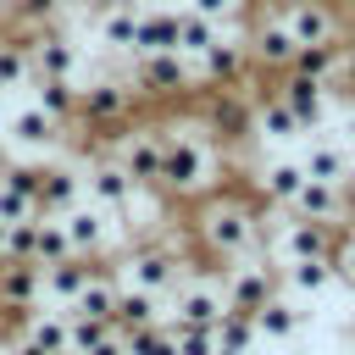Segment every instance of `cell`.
Segmentation results:
<instances>
[{
	"label": "cell",
	"mask_w": 355,
	"mask_h": 355,
	"mask_svg": "<svg viewBox=\"0 0 355 355\" xmlns=\"http://www.w3.org/2000/svg\"><path fill=\"white\" fill-rule=\"evenodd\" d=\"M6 349H11V355H44V349H39V344H28V338H11Z\"/></svg>",
	"instance_id": "obj_43"
},
{
	"label": "cell",
	"mask_w": 355,
	"mask_h": 355,
	"mask_svg": "<svg viewBox=\"0 0 355 355\" xmlns=\"http://www.w3.org/2000/svg\"><path fill=\"white\" fill-rule=\"evenodd\" d=\"M111 333V322H94V316H78V311H67V355H83L89 344H100Z\"/></svg>",
	"instance_id": "obj_37"
},
{
	"label": "cell",
	"mask_w": 355,
	"mask_h": 355,
	"mask_svg": "<svg viewBox=\"0 0 355 355\" xmlns=\"http://www.w3.org/2000/svg\"><path fill=\"white\" fill-rule=\"evenodd\" d=\"M94 272H100V266H94L89 255H61V261L39 266V305H55V311H67V305L78 300V288H83Z\"/></svg>",
	"instance_id": "obj_18"
},
{
	"label": "cell",
	"mask_w": 355,
	"mask_h": 355,
	"mask_svg": "<svg viewBox=\"0 0 355 355\" xmlns=\"http://www.w3.org/2000/svg\"><path fill=\"white\" fill-rule=\"evenodd\" d=\"M0 355H11V349H0Z\"/></svg>",
	"instance_id": "obj_46"
},
{
	"label": "cell",
	"mask_w": 355,
	"mask_h": 355,
	"mask_svg": "<svg viewBox=\"0 0 355 355\" xmlns=\"http://www.w3.org/2000/svg\"><path fill=\"white\" fill-rule=\"evenodd\" d=\"M166 300H172V311H166L172 327H216L227 316V300H222V283L216 277H194L189 272Z\"/></svg>",
	"instance_id": "obj_10"
},
{
	"label": "cell",
	"mask_w": 355,
	"mask_h": 355,
	"mask_svg": "<svg viewBox=\"0 0 355 355\" xmlns=\"http://www.w3.org/2000/svg\"><path fill=\"white\" fill-rule=\"evenodd\" d=\"M333 105H338V116H344V133H338V139L355 150V83H349V89H338V94H333Z\"/></svg>",
	"instance_id": "obj_41"
},
{
	"label": "cell",
	"mask_w": 355,
	"mask_h": 355,
	"mask_svg": "<svg viewBox=\"0 0 355 355\" xmlns=\"http://www.w3.org/2000/svg\"><path fill=\"white\" fill-rule=\"evenodd\" d=\"M200 122L216 133L222 150H227V144H244V139H250V89H244V83L211 89V94L200 100Z\"/></svg>",
	"instance_id": "obj_11"
},
{
	"label": "cell",
	"mask_w": 355,
	"mask_h": 355,
	"mask_svg": "<svg viewBox=\"0 0 355 355\" xmlns=\"http://www.w3.org/2000/svg\"><path fill=\"white\" fill-rule=\"evenodd\" d=\"M327 261H333V277L355 288V227H338L333 233V255Z\"/></svg>",
	"instance_id": "obj_38"
},
{
	"label": "cell",
	"mask_w": 355,
	"mask_h": 355,
	"mask_svg": "<svg viewBox=\"0 0 355 355\" xmlns=\"http://www.w3.org/2000/svg\"><path fill=\"white\" fill-rule=\"evenodd\" d=\"M17 338H28V344H39L44 355H67V311H22V333Z\"/></svg>",
	"instance_id": "obj_29"
},
{
	"label": "cell",
	"mask_w": 355,
	"mask_h": 355,
	"mask_svg": "<svg viewBox=\"0 0 355 355\" xmlns=\"http://www.w3.org/2000/svg\"><path fill=\"white\" fill-rule=\"evenodd\" d=\"M6 233H11V222L0 216V261H6Z\"/></svg>",
	"instance_id": "obj_44"
},
{
	"label": "cell",
	"mask_w": 355,
	"mask_h": 355,
	"mask_svg": "<svg viewBox=\"0 0 355 355\" xmlns=\"http://www.w3.org/2000/svg\"><path fill=\"white\" fill-rule=\"evenodd\" d=\"M28 78H33V67H28L22 33H0V94H22Z\"/></svg>",
	"instance_id": "obj_33"
},
{
	"label": "cell",
	"mask_w": 355,
	"mask_h": 355,
	"mask_svg": "<svg viewBox=\"0 0 355 355\" xmlns=\"http://www.w3.org/2000/svg\"><path fill=\"white\" fill-rule=\"evenodd\" d=\"M244 78H250L244 33H239V28H222V39H216L205 55H194V83H205V89H233V83H244Z\"/></svg>",
	"instance_id": "obj_12"
},
{
	"label": "cell",
	"mask_w": 355,
	"mask_h": 355,
	"mask_svg": "<svg viewBox=\"0 0 355 355\" xmlns=\"http://www.w3.org/2000/svg\"><path fill=\"white\" fill-rule=\"evenodd\" d=\"M255 316V333H261V344H288V338H300V327H305V311H300V300L294 294H272L261 311H250Z\"/></svg>",
	"instance_id": "obj_23"
},
{
	"label": "cell",
	"mask_w": 355,
	"mask_h": 355,
	"mask_svg": "<svg viewBox=\"0 0 355 355\" xmlns=\"http://www.w3.org/2000/svg\"><path fill=\"white\" fill-rule=\"evenodd\" d=\"M139 111V89L128 78V61H100V72H89V83H78V116L89 128H122Z\"/></svg>",
	"instance_id": "obj_3"
},
{
	"label": "cell",
	"mask_w": 355,
	"mask_h": 355,
	"mask_svg": "<svg viewBox=\"0 0 355 355\" xmlns=\"http://www.w3.org/2000/svg\"><path fill=\"white\" fill-rule=\"evenodd\" d=\"M222 300L227 311H261L272 294H277V266L266 255H239V261H222Z\"/></svg>",
	"instance_id": "obj_9"
},
{
	"label": "cell",
	"mask_w": 355,
	"mask_h": 355,
	"mask_svg": "<svg viewBox=\"0 0 355 355\" xmlns=\"http://www.w3.org/2000/svg\"><path fill=\"white\" fill-rule=\"evenodd\" d=\"M222 28H233V22H211V17H200V11H189V6H178V55H205L216 39H222Z\"/></svg>",
	"instance_id": "obj_28"
},
{
	"label": "cell",
	"mask_w": 355,
	"mask_h": 355,
	"mask_svg": "<svg viewBox=\"0 0 355 355\" xmlns=\"http://www.w3.org/2000/svg\"><path fill=\"white\" fill-rule=\"evenodd\" d=\"M67 17V6L61 0H6V22L11 28H50V22H61Z\"/></svg>",
	"instance_id": "obj_35"
},
{
	"label": "cell",
	"mask_w": 355,
	"mask_h": 355,
	"mask_svg": "<svg viewBox=\"0 0 355 355\" xmlns=\"http://www.w3.org/2000/svg\"><path fill=\"white\" fill-rule=\"evenodd\" d=\"M189 11H200V17H211V22H239L244 17V0H183Z\"/></svg>",
	"instance_id": "obj_40"
},
{
	"label": "cell",
	"mask_w": 355,
	"mask_h": 355,
	"mask_svg": "<svg viewBox=\"0 0 355 355\" xmlns=\"http://www.w3.org/2000/svg\"><path fill=\"white\" fill-rule=\"evenodd\" d=\"M61 6H67V11H83V6H89V0H61Z\"/></svg>",
	"instance_id": "obj_45"
},
{
	"label": "cell",
	"mask_w": 355,
	"mask_h": 355,
	"mask_svg": "<svg viewBox=\"0 0 355 355\" xmlns=\"http://www.w3.org/2000/svg\"><path fill=\"white\" fill-rule=\"evenodd\" d=\"M288 211H294V216H311V222H322V227H344V222H349V189L305 178L300 194L288 200Z\"/></svg>",
	"instance_id": "obj_20"
},
{
	"label": "cell",
	"mask_w": 355,
	"mask_h": 355,
	"mask_svg": "<svg viewBox=\"0 0 355 355\" xmlns=\"http://www.w3.org/2000/svg\"><path fill=\"white\" fill-rule=\"evenodd\" d=\"M178 355H216V333L211 327H178Z\"/></svg>",
	"instance_id": "obj_39"
},
{
	"label": "cell",
	"mask_w": 355,
	"mask_h": 355,
	"mask_svg": "<svg viewBox=\"0 0 355 355\" xmlns=\"http://www.w3.org/2000/svg\"><path fill=\"white\" fill-rule=\"evenodd\" d=\"M128 78L139 89V100H183L194 83V61L178 55V50H155V55H133L128 61Z\"/></svg>",
	"instance_id": "obj_7"
},
{
	"label": "cell",
	"mask_w": 355,
	"mask_h": 355,
	"mask_svg": "<svg viewBox=\"0 0 355 355\" xmlns=\"http://www.w3.org/2000/svg\"><path fill=\"white\" fill-rule=\"evenodd\" d=\"M22 44H28V67H33V78H72V83H78V72H83V61H89V44H83L78 33H67L61 22H50V28H28Z\"/></svg>",
	"instance_id": "obj_6"
},
{
	"label": "cell",
	"mask_w": 355,
	"mask_h": 355,
	"mask_svg": "<svg viewBox=\"0 0 355 355\" xmlns=\"http://www.w3.org/2000/svg\"><path fill=\"white\" fill-rule=\"evenodd\" d=\"M0 216L6 222H22V216H39V189H33V166H0Z\"/></svg>",
	"instance_id": "obj_24"
},
{
	"label": "cell",
	"mask_w": 355,
	"mask_h": 355,
	"mask_svg": "<svg viewBox=\"0 0 355 355\" xmlns=\"http://www.w3.org/2000/svg\"><path fill=\"white\" fill-rule=\"evenodd\" d=\"M283 28L294 33V44H322L333 33L349 28L338 0H283Z\"/></svg>",
	"instance_id": "obj_15"
},
{
	"label": "cell",
	"mask_w": 355,
	"mask_h": 355,
	"mask_svg": "<svg viewBox=\"0 0 355 355\" xmlns=\"http://www.w3.org/2000/svg\"><path fill=\"white\" fill-rule=\"evenodd\" d=\"M61 233H67V250L72 255H89V261H100L116 244V222L100 205H89V200H78V205L61 211Z\"/></svg>",
	"instance_id": "obj_13"
},
{
	"label": "cell",
	"mask_w": 355,
	"mask_h": 355,
	"mask_svg": "<svg viewBox=\"0 0 355 355\" xmlns=\"http://www.w3.org/2000/svg\"><path fill=\"white\" fill-rule=\"evenodd\" d=\"M72 122H61V116H50V111H39L33 100L28 105H17L11 116H6V139H11V150L17 155H50L55 144H61V133H67Z\"/></svg>",
	"instance_id": "obj_14"
},
{
	"label": "cell",
	"mask_w": 355,
	"mask_h": 355,
	"mask_svg": "<svg viewBox=\"0 0 355 355\" xmlns=\"http://www.w3.org/2000/svg\"><path fill=\"white\" fill-rule=\"evenodd\" d=\"M166 316V300L161 294H144V288H128L116 283V311H111V327L116 333H133V327H150Z\"/></svg>",
	"instance_id": "obj_25"
},
{
	"label": "cell",
	"mask_w": 355,
	"mask_h": 355,
	"mask_svg": "<svg viewBox=\"0 0 355 355\" xmlns=\"http://www.w3.org/2000/svg\"><path fill=\"white\" fill-rule=\"evenodd\" d=\"M305 139H311V133H305ZM294 161H300V172L316 178V183H338V189H349V178H355V150H349L338 133H316Z\"/></svg>",
	"instance_id": "obj_16"
},
{
	"label": "cell",
	"mask_w": 355,
	"mask_h": 355,
	"mask_svg": "<svg viewBox=\"0 0 355 355\" xmlns=\"http://www.w3.org/2000/svg\"><path fill=\"white\" fill-rule=\"evenodd\" d=\"M300 183H305V172H300L294 155H272V161L255 166V200L272 205V211H288V200L300 194Z\"/></svg>",
	"instance_id": "obj_22"
},
{
	"label": "cell",
	"mask_w": 355,
	"mask_h": 355,
	"mask_svg": "<svg viewBox=\"0 0 355 355\" xmlns=\"http://www.w3.org/2000/svg\"><path fill=\"white\" fill-rule=\"evenodd\" d=\"M61 255H72L67 250V233H61V216H33V261L39 266H50V261H61Z\"/></svg>",
	"instance_id": "obj_36"
},
{
	"label": "cell",
	"mask_w": 355,
	"mask_h": 355,
	"mask_svg": "<svg viewBox=\"0 0 355 355\" xmlns=\"http://www.w3.org/2000/svg\"><path fill=\"white\" fill-rule=\"evenodd\" d=\"M194 266H189V255L172 244V239H144V244H133L122 261H116V283H128V288H144V294H172L183 277H189Z\"/></svg>",
	"instance_id": "obj_4"
},
{
	"label": "cell",
	"mask_w": 355,
	"mask_h": 355,
	"mask_svg": "<svg viewBox=\"0 0 355 355\" xmlns=\"http://www.w3.org/2000/svg\"><path fill=\"white\" fill-rule=\"evenodd\" d=\"M172 6H183V0H172Z\"/></svg>",
	"instance_id": "obj_47"
},
{
	"label": "cell",
	"mask_w": 355,
	"mask_h": 355,
	"mask_svg": "<svg viewBox=\"0 0 355 355\" xmlns=\"http://www.w3.org/2000/svg\"><path fill=\"white\" fill-rule=\"evenodd\" d=\"M83 355H128V344H122V333H116V327H111V333H105V338H100V344H89V349H83Z\"/></svg>",
	"instance_id": "obj_42"
},
{
	"label": "cell",
	"mask_w": 355,
	"mask_h": 355,
	"mask_svg": "<svg viewBox=\"0 0 355 355\" xmlns=\"http://www.w3.org/2000/svg\"><path fill=\"white\" fill-rule=\"evenodd\" d=\"M250 139H261V144H294V139H305L300 122H294V111L283 105L277 89L250 94Z\"/></svg>",
	"instance_id": "obj_19"
},
{
	"label": "cell",
	"mask_w": 355,
	"mask_h": 355,
	"mask_svg": "<svg viewBox=\"0 0 355 355\" xmlns=\"http://www.w3.org/2000/svg\"><path fill=\"white\" fill-rule=\"evenodd\" d=\"M277 94H283V105L294 111V122H300V133H316L327 116H333V89L327 83H316V78H300V72H283V83H277Z\"/></svg>",
	"instance_id": "obj_17"
},
{
	"label": "cell",
	"mask_w": 355,
	"mask_h": 355,
	"mask_svg": "<svg viewBox=\"0 0 355 355\" xmlns=\"http://www.w3.org/2000/svg\"><path fill=\"white\" fill-rule=\"evenodd\" d=\"M222 155L227 150L200 122V111L166 116L161 122V194H172V200H205L222 183Z\"/></svg>",
	"instance_id": "obj_1"
},
{
	"label": "cell",
	"mask_w": 355,
	"mask_h": 355,
	"mask_svg": "<svg viewBox=\"0 0 355 355\" xmlns=\"http://www.w3.org/2000/svg\"><path fill=\"white\" fill-rule=\"evenodd\" d=\"M33 189H39V211L44 216H61L67 205L83 200V166H67V161L33 166Z\"/></svg>",
	"instance_id": "obj_21"
},
{
	"label": "cell",
	"mask_w": 355,
	"mask_h": 355,
	"mask_svg": "<svg viewBox=\"0 0 355 355\" xmlns=\"http://www.w3.org/2000/svg\"><path fill=\"white\" fill-rule=\"evenodd\" d=\"M39 305V261H0V311Z\"/></svg>",
	"instance_id": "obj_26"
},
{
	"label": "cell",
	"mask_w": 355,
	"mask_h": 355,
	"mask_svg": "<svg viewBox=\"0 0 355 355\" xmlns=\"http://www.w3.org/2000/svg\"><path fill=\"white\" fill-rule=\"evenodd\" d=\"M83 200L89 205H100L116 227H128V216L139 211V200H144V189L111 161V155H94L89 166H83Z\"/></svg>",
	"instance_id": "obj_8"
},
{
	"label": "cell",
	"mask_w": 355,
	"mask_h": 355,
	"mask_svg": "<svg viewBox=\"0 0 355 355\" xmlns=\"http://www.w3.org/2000/svg\"><path fill=\"white\" fill-rule=\"evenodd\" d=\"M338 277H333V261H283L277 266V288H288L294 300H316L327 294Z\"/></svg>",
	"instance_id": "obj_27"
},
{
	"label": "cell",
	"mask_w": 355,
	"mask_h": 355,
	"mask_svg": "<svg viewBox=\"0 0 355 355\" xmlns=\"http://www.w3.org/2000/svg\"><path fill=\"white\" fill-rule=\"evenodd\" d=\"M28 100H33L39 111L61 116V122L78 116V83H72V78H28Z\"/></svg>",
	"instance_id": "obj_30"
},
{
	"label": "cell",
	"mask_w": 355,
	"mask_h": 355,
	"mask_svg": "<svg viewBox=\"0 0 355 355\" xmlns=\"http://www.w3.org/2000/svg\"><path fill=\"white\" fill-rule=\"evenodd\" d=\"M272 227V205L244 200V194H205V205L194 211V233L205 244L211 261H239V255H261Z\"/></svg>",
	"instance_id": "obj_2"
},
{
	"label": "cell",
	"mask_w": 355,
	"mask_h": 355,
	"mask_svg": "<svg viewBox=\"0 0 355 355\" xmlns=\"http://www.w3.org/2000/svg\"><path fill=\"white\" fill-rule=\"evenodd\" d=\"M122 344H128V355H178V327L161 316V322H150V327L122 333Z\"/></svg>",
	"instance_id": "obj_34"
},
{
	"label": "cell",
	"mask_w": 355,
	"mask_h": 355,
	"mask_svg": "<svg viewBox=\"0 0 355 355\" xmlns=\"http://www.w3.org/2000/svg\"><path fill=\"white\" fill-rule=\"evenodd\" d=\"M0 166H6V161H0Z\"/></svg>",
	"instance_id": "obj_48"
},
{
	"label": "cell",
	"mask_w": 355,
	"mask_h": 355,
	"mask_svg": "<svg viewBox=\"0 0 355 355\" xmlns=\"http://www.w3.org/2000/svg\"><path fill=\"white\" fill-rule=\"evenodd\" d=\"M67 311L94 316V322H111V311H116V277H111V272H94V277L78 288V300H72Z\"/></svg>",
	"instance_id": "obj_32"
},
{
	"label": "cell",
	"mask_w": 355,
	"mask_h": 355,
	"mask_svg": "<svg viewBox=\"0 0 355 355\" xmlns=\"http://www.w3.org/2000/svg\"><path fill=\"white\" fill-rule=\"evenodd\" d=\"M144 194H161V122H122L116 128V139H111V150H105Z\"/></svg>",
	"instance_id": "obj_5"
},
{
	"label": "cell",
	"mask_w": 355,
	"mask_h": 355,
	"mask_svg": "<svg viewBox=\"0 0 355 355\" xmlns=\"http://www.w3.org/2000/svg\"><path fill=\"white\" fill-rule=\"evenodd\" d=\"M211 333H216V355H255L261 349V333H255V316L250 311H227Z\"/></svg>",
	"instance_id": "obj_31"
}]
</instances>
